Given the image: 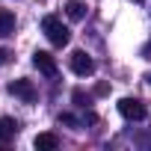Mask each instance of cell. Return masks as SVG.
I'll return each instance as SVG.
<instances>
[{
    "mask_svg": "<svg viewBox=\"0 0 151 151\" xmlns=\"http://www.w3.org/2000/svg\"><path fill=\"white\" fill-rule=\"evenodd\" d=\"M42 33L47 36V42L50 45H56V47H65L68 45V39H71V30L56 18V15H45L42 18Z\"/></svg>",
    "mask_w": 151,
    "mask_h": 151,
    "instance_id": "6da1fadb",
    "label": "cell"
},
{
    "mask_svg": "<svg viewBox=\"0 0 151 151\" xmlns=\"http://www.w3.org/2000/svg\"><path fill=\"white\" fill-rule=\"evenodd\" d=\"M119 113H122L124 119H130V122H142V119L148 116L145 104L136 101V98H122V101H119Z\"/></svg>",
    "mask_w": 151,
    "mask_h": 151,
    "instance_id": "7a4b0ae2",
    "label": "cell"
},
{
    "mask_svg": "<svg viewBox=\"0 0 151 151\" xmlns=\"http://www.w3.org/2000/svg\"><path fill=\"white\" fill-rule=\"evenodd\" d=\"M71 71L77 74V77H89V74H95V62L86 50H74L71 53Z\"/></svg>",
    "mask_w": 151,
    "mask_h": 151,
    "instance_id": "3957f363",
    "label": "cell"
},
{
    "mask_svg": "<svg viewBox=\"0 0 151 151\" xmlns=\"http://www.w3.org/2000/svg\"><path fill=\"white\" fill-rule=\"evenodd\" d=\"M9 92H12L15 98H21L24 104H33V101H36V86H33V80L18 77V80H12V83H9Z\"/></svg>",
    "mask_w": 151,
    "mask_h": 151,
    "instance_id": "277c9868",
    "label": "cell"
},
{
    "mask_svg": "<svg viewBox=\"0 0 151 151\" xmlns=\"http://www.w3.org/2000/svg\"><path fill=\"white\" fill-rule=\"evenodd\" d=\"M33 65L45 74V77H56V71H59V68H56V59H53L47 50H36V53H33Z\"/></svg>",
    "mask_w": 151,
    "mask_h": 151,
    "instance_id": "5b68a950",
    "label": "cell"
},
{
    "mask_svg": "<svg viewBox=\"0 0 151 151\" xmlns=\"http://www.w3.org/2000/svg\"><path fill=\"white\" fill-rule=\"evenodd\" d=\"M33 145H36V151H56V148H59V139H56L53 133H39V136L33 139Z\"/></svg>",
    "mask_w": 151,
    "mask_h": 151,
    "instance_id": "8992f818",
    "label": "cell"
},
{
    "mask_svg": "<svg viewBox=\"0 0 151 151\" xmlns=\"http://www.w3.org/2000/svg\"><path fill=\"white\" fill-rule=\"evenodd\" d=\"M18 136V122L15 119H0V142H12Z\"/></svg>",
    "mask_w": 151,
    "mask_h": 151,
    "instance_id": "52a82bcc",
    "label": "cell"
},
{
    "mask_svg": "<svg viewBox=\"0 0 151 151\" xmlns=\"http://www.w3.org/2000/svg\"><path fill=\"white\" fill-rule=\"evenodd\" d=\"M62 9H65V15H68L71 21H83V18H86V3H80V0H68Z\"/></svg>",
    "mask_w": 151,
    "mask_h": 151,
    "instance_id": "ba28073f",
    "label": "cell"
},
{
    "mask_svg": "<svg viewBox=\"0 0 151 151\" xmlns=\"http://www.w3.org/2000/svg\"><path fill=\"white\" fill-rule=\"evenodd\" d=\"M12 30H15V15L0 9V36H12Z\"/></svg>",
    "mask_w": 151,
    "mask_h": 151,
    "instance_id": "9c48e42d",
    "label": "cell"
},
{
    "mask_svg": "<svg viewBox=\"0 0 151 151\" xmlns=\"http://www.w3.org/2000/svg\"><path fill=\"white\" fill-rule=\"evenodd\" d=\"M59 124H71V127H80V122L74 119V116H68V113H62V116H59Z\"/></svg>",
    "mask_w": 151,
    "mask_h": 151,
    "instance_id": "30bf717a",
    "label": "cell"
},
{
    "mask_svg": "<svg viewBox=\"0 0 151 151\" xmlns=\"http://www.w3.org/2000/svg\"><path fill=\"white\" fill-rule=\"evenodd\" d=\"M74 101H77V104H80V107H86V104H83V101H89V98H86V95H83V92H80V89H77V92H74Z\"/></svg>",
    "mask_w": 151,
    "mask_h": 151,
    "instance_id": "8fae6325",
    "label": "cell"
},
{
    "mask_svg": "<svg viewBox=\"0 0 151 151\" xmlns=\"http://www.w3.org/2000/svg\"><path fill=\"white\" fill-rule=\"evenodd\" d=\"M9 56H12V53H9L6 47H0V65H3V62H9Z\"/></svg>",
    "mask_w": 151,
    "mask_h": 151,
    "instance_id": "7c38bea8",
    "label": "cell"
},
{
    "mask_svg": "<svg viewBox=\"0 0 151 151\" xmlns=\"http://www.w3.org/2000/svg\"><path fill=\"white\" fill-rule=\"evenodd\" d=\"M145 83H151V71H148V74H145Z\"/></svg>",
    "mask_w": 151,
    "mask_h": 151,
    "instance_id": "4fadbf2b",
    "label": "cell"
},
{
    "mask_svg": "<svg viewBox=\"0 0 151 151\" xmlns=\"http://www.w3.org/2000/svg\"><path fill=\"white\" fill-rule=\"evenodd\" d=\"M133 3H142V0H133Z\"/></svg>",
    "mask_w": 151,
    "mask_h": 151,
    "instance_id": "5bb4252c",
    "label": "cell"
}]
</instances>
